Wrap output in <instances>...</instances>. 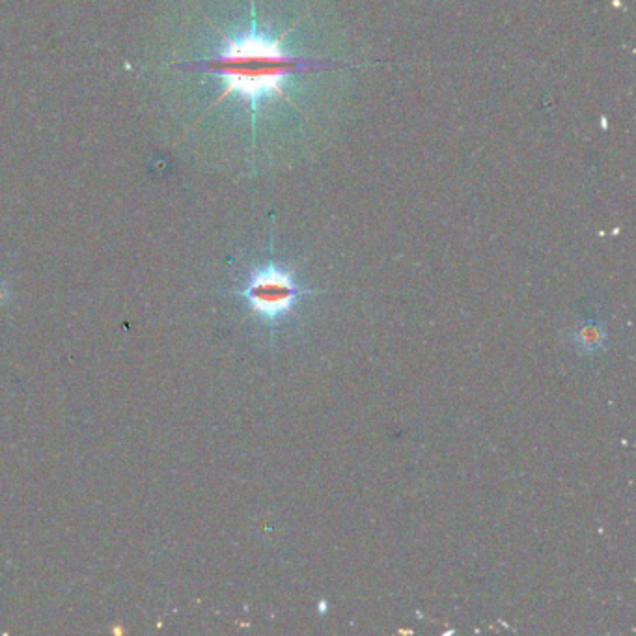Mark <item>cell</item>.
<instances>
[{"label":"cell","mask_w":636,"mask_h":636,"mask_svg":"<svg viewBox=\"0 0 636 636\" xmlns=\"http://www.w3.org/2000/svg\"><path fill=\"white\" fill-rule=\"evenodd\" d=\"M211 68L221 75L228 94L258 103L282 92L295 62L277 40L260 32H249L226 43L221 55L211 62Z\"/></svg>","instance_id":"cell-1"},{"label":"cell","mask_w":636,"mask_h":636,"mask_svg":"<svg viewBox=\"0 0 636 636\" xmlns=\"http://www.w3.org/2000/svg\"><path fill=\"white\" fill-rule=\"evenodd\" d=\"M232 295L245 299L250 314L269 329L271 342H275L280 323L295 318L306 301L314 299L319 291L306 286L295 267L269 258L252 267L243 286L232 291Z\"/></svg>","instance_id":"cell-2"},{"label":"cell","mask_w":636,"mask_h":636,"mask_svg":"<svg viewBox=\"0 0 636 636\" xmlns=\"http://www.w3.org/2000/svg\"><path fill=\"white\" fill-rule=\"evenodd\" d=\"M573 340H575V346L584 353H594L605 346L607 331L597 321H584L577 327V331L573 334Z\"/></svg>","instance_id":"cell-3"},{"label":"cell","mask_w":636,"mask_h":636,"mask_svg":"<svg viewBox=\"0 0 636 636\" xmlns=\"http://www.w3.org/2000/svg\"><path fill=\"white\" fill-rule=\"evenodd\" d=\"M10 297H12V291H10L8 282L4 278H0V308L10 301Z\"/></svg>","instance_id":"cell-4"}]
</instances>
